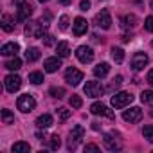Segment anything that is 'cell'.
Segmentation results:
<instances>
[{
  "mask_svg": "<svg viewBox=\"0 0 153 153\" xmlns=\"http://www.w3.org/2000/svg\"><path fill=\"white\" fill-rule=\"evenodd\" d=\"M45 29L47 27L42 22H27L24 33H25L27 38H43L45 36Z\"/></svg>",
  "mask_w": 153,
  "mask_h": 153,
  "instance_id": "cell-1",
  "label": "cell"
},
{
  "mask_svg": "<svg viewBox=\"0 0 153 153\" xmlns=\"http://www.w3.org/2000/svg\"><path fill=\"white\" fill-rule=\"evenodd\" d=\"M103 142H105V148H106L108 151H119V149L123 148L121 135H119V133H115V131L106 133V135H105V139H103Z\"/></svg>",
  "mask_w": 153,
  "mask_h": 153,
  "instance_id": "cell-2",
  "label": "cell"
},
{
  "mask_svg": "<svg viewBox=\"0 0 153 153\" xmlns=\"http://www.w3.org/2000/svg\"><path fill=\"white\" fill-rule=\"evenodd\" d=\"M131 101H133V96H131L130 92H117V94L110 99V105H112L114 108H124V106H128Z\"/></svg>",
  "mask_w": 153,
  "mask_h": 153,
  "instance_id": "cell-3",
  "label": "cell"
},
{
  "mask_svg": "<svg viewBox=\"0 0 153 153\" xmlns=\"http://www.w3.org/2000/svg\"><path fill=\"white\" fill-rule=\"evenodd\" d=\"M16 106H18V110H20V112H24V114H29V112H33V110H34V106H36V101H34V97H33V96H29V94H24V96H20V97H18V101H16Z\"/></svg>",
  "mask_w": 153,
  "mask_h": 153,
  "instance_id": "cell-4",
  "label": "cell"
},
{
  "mask_svg": "<svg viewBox=\"0 0 153 153\" xmlns=\"http://www.w3.org/2000/svg\"><path fill=\"white\" fill-rule=\"evenodd\" d=\"M83 135H85L83 126H79V124H78V126H74V128H72V131H70V135H68L67 148H68V149H76V146H78V144L81 142Z\"/></svg>",
  "mask_w": 153,
  "mask_h": 153,
  "instance_id": "cell-5",
  "label": "cell"
},
{
  "mask_svg": "<svg viewBox=\"0 0 153 153\" xmlns=\"http://www.w3.org/2000/svg\"><path fill=\"white\" fill-rule=\"evenodd\" d=\"M65 81L68 85H72V87H78L83 81V72L78 70V68H74V67L67 68V72H65Z\"/></svg>",
  "mask_w": 153,
  "mask_h": 153,
  "instance_id": "cell-6",
  "label": "cell"
},
{
  "mask_svg": "<svg viewBox=\"0 0 153 153\" xmlns=\"http://www.w3.org/2000/svg\"><path fill=\"white\" fill-rule=\"evenodd\" d=\"M85 94L87 97H101L105 94V87L99 81H88L85 85Z\"/></svg>",
  "mask_w": 153,
  "mask_h": 153,
  "instance_id": "cell-7",
  "label": "cell"
},
{
  "mask_svg": "<svg viewBox=\"0 0 153 153\" xmlns=\"http://www.w3.org/2000/svg\"><path fill=\"white\" fill-rule=\"evenodd\" d=\"M4 85H6V90H7V92L15 94V92L20 90V87H22V78H20V76H16V74H9L7 78L4 79Z\"/></svg>",
  "mask_w": 153,
  "mask_h": 153,
  "instance_id": "cell-8",
  "label": "cell"
},
{
  "mask_svg": "<svg viewBox=\"0 0 153 153\" xmlns=\"http://www.w3.org/2000/svg\"><path fill=\"white\" fill-rule=\"evenodd\" d=\"M76 58H78L81 63H90L94 59V51L90 47H87V45H81V47L76 49Z\"/></svg>",
  "mask_w": 153,
  "mask_h": 153,
  "instance_id": "cell-9",
  "label": "cell"
},
{
  "mask_svg": "<svg viewBox=\"0 0 153 153\" xmlns=\"http://www.w3.org/2000/svg\"><path fill=\"white\" fill-rule=\"evenodd\" d=\"M96 24H97V27H101V29H110V25H112V16H110L108 9H101V11L96 15Z\"/></svg>",
  "mask_w": 153,
  "mask_h": 153,
  "instance_id": "cell-10",
  "label": "cell"
},
{
  "mask_svg": "<svg viewBox=\"0 0 153 153\" xmlns=\"http://www.w3.org/2000/svg\"><path fill=\"white\" fill-rule=\"evenodd\" d=\"M148 61H149V58H148L146 52H137V54H133V58H131V68L139 72V70H142V68L148 65Z\"/></svg>",
  "mask_w": 153,
  "mask_h": 153,
  "instance_id": "cell-11",
  "label": "cell"
},
{
  "mask_svg": "<svg viewBox=\"0 0 153 153\" xmlns=\"http://www.w3.org/2000/svg\"><path fill=\"white\" fill-rule=\"evenodd\" d=\"M123 119H124L126 123H139V121L142 119V110H140L139 106H133V108H130V110H124V112H123Z\"/></svg>",
  "mask_w": 153,
  "mask_h": 153,
  "instance_id": "cell-12",
  "label": "cell"
},
{
  "mask_svg": "<svg viewBox=\"0 0 153 153\" xmlns=\"http://www.w3.org/2000/svg\"><path fill=\"white\" fill-rule=\"evenodd\" d=\"M87 29H88V24H87V20H85V18L78 16V18L74 20V24H72V31H74V34H76V36L85 34V33H87Z\"/></svg>",
  "mask_w": 153,
  "mask_h": 153,
  "instance_id": "cell-13",
  "label": "cell"
},
{
  "mask_svg": "<svg viewBox=\"0 0 153 153\" xmlns=\"http://www.w3.org/2000/svg\"><path fill=\"white\" fill-rule=\"evenodd\" d=\"M33 15V6L29 4V2H24V4H20L18 6V15H16V18L20 20V22H25V20H29V16Z\"/></svg>",
  "mask_w": 153,
  "mask_h": 153,
  "instance_id": "cell-14",
  "label": "cell"
},
{
  "mask_svg": "<svg viewBox=\"0 0 153 153\" xmlns=\"http://www.w3.org/2000/svg\"><path fill=\"white\" fill-rule=\"evenodd\" d=\"M59 67H61V59H59V56L47 58V59L43 61V68H45V72H58Z\"/></svg>",
  "mask_w": 153,
  "mask_h": 153,
  "instance_id": "cell-15",
  "label": "cell"
},
{
  "mask_svg": "<svg viewBox=\"0 0 153 153\" xmlns=\"http://www.w3.org/2000/svg\"><path fill=\"white\" fill-rule=\"evenodd\" d=\"M90 112H92L94 115H106V117L114 119V112H112V110H108L103 103H94V105L90 106Z\"/></svg>",
  "mask_w": 153,
  "mask_h": 153,
  "instance_id": "cell-16",
  "label": "cell"
},
{
  "mask_svg": "<svg viewBox=\"0 0 153 153\" xmlns=\"http://www.w3.org/2000/svg\"><path fill=\"white\" fill-rule=\"evenodd\" d=\"M18 51H20V45L15 43V42H9V43L2 45V49H0V54H2V56H16Z\"/></svg>",
  "mask_w": 153,
  "mask_h": 153,
  "instance_id": "cell-17",
  "label": "cell"
},
{
  "mask_svg": "<svg viewBox=\"0 0 153 153\" xmlns=\"http://www.w3.org/2000/svg\"><path fill=\"white\" fill-rule=\"evenodd\" d=\"M121 25H123L124 29L135 27V25H137V16H135V15H123V16H121Z\"/></svg>",
  "mask_w": 153,
  "mask_h": 153,
  "instance_id": "cell-18",
  "label": "cell"
},
{
  "mask_svg": "<svg viewBox=\"0 0 153 153\" xmlns=\"http://www.w3.org/2000/svg\"><path fill=\"white\" fill-rule=\"evenodd\" d=\"M36 126H38L40 130H45V128L52 126V115H49V114H43V115H40V117L36 119Z\"/></svg>",
  "mask_w": 153,
  "mask_h": 153,
  "instance_id": "cell-19",
  "label": "cell"
},
{
  "mask_svg": "<svg viewBox=\"0 0 153 153\" xmlns=\"http://www.w3.org/2000/svg\"><path fill=\"white\" fill-rule=\"evenodd\" d=\"M110 72V65L108 63H99L94 67V76L96 78H105V76H108Z\"/></svg>",
  "mask_w": 153,
  "mask_h": 153,
  "instance_id": "cell-20",
  "label": "cell"
},
{
  "mask_svg": "<svg viewBox=\"0 0 153 153\" xmlns=\"http://www.w3.org/2000/svg\"><path fill=\"white\" fill-rule=\"evenodd\" d=\"M56 52H58L59 58H68V56H70V45H68L67 42H59V43L56 45Z\"/></svg>",
  "mask_w": 153,
  "mask_h": 153,
  "instance_id": "cell-21",
  "label": "cell"
},
{
  "mask_svg": "<svg viewBox=\"0 0 153 153\" xmlns=\"http://www.w3.org/2000/svg\"><path fill=\"white\" fill-rule=\"evenodd\" d=\"M2 29H4L6 33H11V31L15 29V18H13L11 15H4V16H2Z\"/></svg>",
  "mask_w": 153,
  "mask_h": 153,
  "instance_id": "cell-22",
  "label": "cell"
},
{
  "mask_svg": "<svg viewBox=\"0 0 153 153\" xmlns=\"http://www.w3.org/2000/svg\"><path fill=\"white\" fill-rule=\"evenodd\" d=\"M11 149H13V153H29L31 146H29V142H15Z\"/></svg>",
  "mask_w": 153,
  "mask_h": 153,
  "instance_id": "cell-23",
  "label": "cell"
},
{
  "mask_svg": "<svg viewBox=\"0 0 153 153\" xmlns=\"http://www.w3.org/2000/svg\"><path fill=\"white\" fill-rule=\"evenodd\" d=\"M38 58H40V49L31 47V49H27V51H25V59H27V61H31V63H33V61H36Z\"/></svg>",
  "mask_w": 153,
  "mask_h": 153,
  "instance_id": "cell-24",
  "label": "cell"
},
{
  "mask_svg": "<svg viewBox=\"0 0 153 153\" xmlns=\"http://www.w3.org/2000/svg\"><path fill=\"white\" fill-rule=\"evenodd\" d=\"M20 67H22V59H20L18 56H13V58L6 63V68H7V70H18Z\"/></svg>",
  "mask_w": 153,
  "mask_h": 153,
  "instance_id": "cell-25",
  "label": "cell"
},
{
  "mask_svg": "<svg viewBox=\"0 0 153 153\" xmlns=\"http://www.w3.org/2000/svg\"><path fill=\"white\" fill-rule=\"evenodd\" d=\"M112 58H114L115 63H123V59H124V51H123L121 47H112Z\"/></svg>",
  "mask_w": 153,
  "mask_h": 153,
  "instance_id": "cell-26",
  "label": "cell"
},
{
  "mask_svg": "<svg viewBox=\"0 0 153 153\" xmlns=\"http://www.w3.org/2000/svg\"><path fill=\"white\" fill-rule=\"evenodd\" d=\"M2 123L4 124H13L15 123V115H13L11 110H7V108L2 110Z\"/></svg>",
  "mask_w": 153,
  "mask_h": 153,
  "instance_id": "cell-27",
  "label": "cell"
},
{
  "mask_svg": "<svg viewBox=\"0 0 153 153\" xmlns=\"http://www.w3.org/2000/svg\"><path fill=\"white\" fill-rule=\"evenodd\" d=\"M140 101H142L144 105L153 106V90H144V92L140 94Z\"/></svg>",
  "mask_w": 153,
  "mask_h": 153,
  "instance_id": "cell-28",
  "label": "cell"
},
{
  "mask_svg": "<svg viewBox=\"0 0 153 153\" xmlns=\"http://www.w3.org/2000/svg\"><path fill=\"white\" fill-rule=\"evenodd\" d=\"M29 81H31L33 85L43 83V74H42V72H31V74H29Z\"/></svg>",
  "mask_w": 153,
  "mask_h": 153,
  "instance_id": "cell-29",
  "label": "cell"
},
{
  "mask_svg": "<svg viewBox=\"0 0 153 153\" xmlns=\"http://www.w3.org/2000/svg\"><path fill=\"white\" fill-rule=\"evenodd\" d=\"M59 146H61V139H59L58 133L52 135V137H49V148L51 149H59Z\"/></svg>",
  "mask_w": 153,
  "mask_h": 153,
  "instance_id": "cell-30",
  "label": "cell"
},
{
  "mask_svg": "<svg viewBox=\"0 0 153 153\" xmlns=\"http://www.w3.org/2000/svg\"><path fill=\"white\" fill-rule=\"evenodd\" d=\"M49 94H51L52 97H56V99H61V97L65 96V88H61V87H52V88L49 90Z\"/></svg>",
  "mask_w": 153,
  "mask_h": 153,
  "instance_id": "cell-31",
  "label": "cell"
},
{
  "mask_svg": "<svg viewBox=\"0 0 153 153\" xmlns=\"http://www.w3.org/2000/svg\"><path fill=\"white\" fill-rule=\"evenodd\" d=\"M142 135H144V139H148L149 142H153V124H148V126H144V130H142Z\"/></svg>",
  "mask_w": 153,
  "mask_h": 153,
  "instance_id": "cell-32",
  "label": "cell"
},
{
  "mask_svg": "<svg viewBox=\"0 0 153 153\" xmlns=\"http://www.w3.org/2000/svg\"><path fill=\"white\" fill-rule=\"evenodd\" d=\"M68 103H70L72 108H81V105H83V101H81L79 96H72V97L68 99Z\"/></svg>",
  "mask_w": 153,
  "mask_h": 153,
  "instance_id": "cell-33",
  "label": "cell"
},
{
  "mask_svg": "<svg viewBox=\"0 0 153 153\" xmlns=\"http://www.w3.org/2000/svg\"><path fill=\"white\" fill-rule=\"evenodd\" d=\"M56 114H58L59 121H67V119L70 117V110H67V108H58V110H56Z\"/></svg>",
  "mask_w": 153,
  "mask_h": 153,
  "instance_id": "cell-34",
  "label": "cell"
},
{
  "mask_svg": "<svg viewBox=\"0 0 153 153\" xmlns=\"http://www.w3.org/2000/svg\"><path fill=\"white\" fill-rule=\"evenodd\" d=\"M59 29H61V31L68 29V16H67V15L59 16Z\"/></svg>",
  "mask_w": 153,
  "mask_h": 153,
  "instance_id": "cell-35",
  "label": "cell"
},
{
  "mask_svg": "<svg viewBox=\"0 0 153 153\" xmlns=\"http://www.w3.org/2000/svg\"><path fill=\"white\" fill-rule=\"evenodd\" d=\"M144 27H146V31L153 33V16H148V18L144 20Z\"/></svg>",
  "mask_w": 153,
  "mask_h": 153,
  "instance_id": "cell-36",
  "label": "cell"
},
{
  "mask_svg": "<svg viewBox=\"0 0 153 153\" xmlns=\"http://www.w3.org/2000/svg\"><path fill=\"white\" fill-rule=\"evenodd\" d=\"M43 38H45V40H43V43H45L47 47H51V45H54V36H52V34H45Z\"/></svg>",
  "mask_w": 153,
  "mask_h": 153,
  "instance_id": "cell-37",
  "label": "cell"
},
{
  "mask_svg": "<svg viewBox=\"0 0 153 153\" xmlns=\"http://www.w3.org/2000/svg\"><path fill=\"white\" fill-rule=\"evenodd\" d=\"M79 7H81V11H88V7H90V2H88V0H81Z\"/></svg>",
  "mask_w": 153,
  "mask_h": 153,
  "instance_id": "cell-38",
  "label": "cell"
},
{
  "mask_svg": "<svg viewBox=\"0 0 153 153\" xmlns=\"http://www.w3.org/2000/svg\"><path fill=\"white\" fill-rule=\"evenodd\" d=\"M85 151H99V146H96V144H87V146H85Z\"/></svg>",
  "mask_w": 153,
  "mask_h": 153,
  "instance_id": "cell-39",
  "label": "cell"
},
{
  "mask_svg": "<svg viewBox=\"0 0 153 153\" xmlns=\"http://www.w3.org/2000/svg\"><path fill=\"white\" fill-rule=\"evenodd\" d=\"M148 83H149V85L153 87V68H151V70L148 72Z\"/></svg>",
  "mask_w": 153,
  "mask_h": 153,
  "instance_id": "cell-40",
  "label": "cell"
},
{
  "mask_svg": "<svg viewBox=\"0 0 153 153\" xmlns=\"http://www.w3.org/2000/svg\"><path fill=\"white\" fill-rule=\"evenodd\" d=\"M130 40H131V34H124V36H123V42H126V43H128Z\"/></svg>",
  "mask_w": 153,
  "mask_h": 153,
  "instance_id": "cell-41",
  "label": "cell"
},
{
  "mask_svg": "<svg viewBox=\"0 0 153 153\" xmlns=\"http://www.w3.org/2000/svg\"><path fill=\"white\" fill-rule=\"evenodd\" d=\"M59 2H61V4H63V6H68V4H70V2H72V0H59Z\"/></svg>",
  "mask_w": 153,
  "mask_h": 153,
  "instance_id": "cell-42",
  "label": "cell"
},
{
  "mask_svg": "<svg viewBox=\"0 0 153 153\" xmlns=\"http://www.w3.org/2000/svg\"><path fill=\"white\" fill-rule=\"evenodd\" d=\"M24 2H25V0H15V6L18 7V6H20V4H24Z\"/></svg>",
  "mask_w": 153,
  "mask_h": 153,
  "instance_id": "cell-43",
  "label": "cell"
},
{
  "mask_svg": "<svg viewBox=\"0 0 153 153\" xmlns=\"http://www.w3.org/2000/svg\"><path fill=\"white\" fill-rule=\"evenodd\" d=\"M149 6H151V9H153V0H149Z\"/></svg>",
  "mask_w": 153,
  "mask_h": 153,
  "instance_id": "cell-44",
  "label": "cell"
},
{
  "mask_svg": "<svg viewBox=\"0 0 153 153\" xmlns=\"http://www.w3.org/2000/svg\"><path fill=\"white\" fill-rule=\"evenodd\" d=\"M40 2H47V0H40Z\"/></svg>",
  "mask_w": 153,
  "mask_h": 153,
  "instance_id": "cell-45",
  "label": "cell"
}]
</instances>
